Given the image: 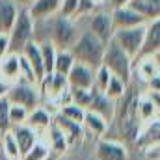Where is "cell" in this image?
Segmentation results:
<instances>
[{"label": "cell", "instance_id": "obj_1", "mask_svg": "<svg viewBox=\"0 0 160 160\" xmlns=\"http://www.w3.org/2000/svg\"><path fill=\"white\" fill-rule=\"evenodd\" d=\"M39 22H43L48 28L43 41H50L58 50H69L80 36V22L77 19H67V17H62V15H54V17L39 21Z\"/></svg>", "mask_w": 160, "mask_h": 160}, {"label": "cell", "instance_id": "obj_2", "mask_svg": "<svg viewBox=\"0 0 160 160\" xmlns=\"http://www.w3.org/2000/svg\"><path fill=\"white\" fill-rule=\"evenodd\" d=\"M138 91H132L130 86L125 93V97L121 99V106H118L116 110V118L118 119V128L119 132L130 142H136L140 130H142V121L138 118Z\"/></svg>", "mask_w": 160, "mask_h": 160}, {"label": "cell", "instance_id": "obj_3", "mask_svg": "<svg viewBox=\"0 0 160 160\" xmlns=\"http://www.w3.org/2000/svg\"><path fill=\"white\" fill-rule=\"evenodd\" d=\"M104 48L106 45L101 43L93 34H89L88 30H82L78 39L75 41V45L69 48L75 62L84 63L91 69H97L102 65V56H104Z\"/></svg>", "mask_w": 160, "mask_h": 160}, {"label": "cell", "instance_id": "obj_4", "mask_svg": "<svg viewBox=\"0 0 160 160\" xmlns=\"http://www.w3.org/2000/svg\"><path fill=\"white\" fill-rule=\"evenodd\" d=\"M102 65L110 71L112 77H118V78H121L125 84L130 86L132 77H134V73H132V60L121 50L114 41L106 43L104 56H102Z\"/></svg>", "mask_w": 160, "mask_h": 160}, {"label": "cell", "instance_id": "obj_5", "mask_svg": "<svg viewBox=\"0 0 160 160\" xmlns=\"http://www.w3.org/2000/svg\"><path fill=\"white\" fill-rule=\"evenodd\" d=\"M77 21L84 22V24H86L84 30H88L89 34H93L101 43L106 45V43L112 41V36H114L116 28H114L112 15H110V9H108V8H97V9L91 11L89 15L80 17Z\"/></svg>", "mask_w": 160, "mask_h": 160}, {"label": "cell", "instance_id": "obj_6", "mask_svg": "<svg viewBox=\"0 0 160 160\" xmlns=\"http://www.w3.org/2000/svg\"><path fill=\"white\" fill-rule=\"evenodd\" d=\"M34 39V21L28 15L26 9H19V15L15 19V24L11 26L9 34H8V45H9V52L13 54H21L22 48Z\"/></svg>", "mask_w": 160, "mask_h": 160}, {"label": "cell", "instance_id": "obj_7", "mask_svg": "<svg viewBox=\"0 0 160 160\" xmlns=\"http://www.w3.org/2000/svg\"><path fill=\"white\" fill-rule=\"evenodd\" d=\"M6 97L11 104L22 106L28 112L41 106V93L38 84H30V82H24V80H15L9 86V91H8Z\"/></svg>", "mask_w": 160, "mask_h": 160}, {"label": "cell", "instance_id": "obj_8", "mask_svg": "<svg viewBox=\"0 0 160 160\" xmlns=\"http://www.w3.org/2000/svg\"><path fill=\"white\" fill-rule=\"evenodd\" d=\"M143 34H145V24L134 26V28H123V30H116L114 32L112 41L130 60H134L138 56V52H140V47H142V41H143Z\"/></svg>", "mask_w": 160, "mask_h": 160}, {"label": "cell", "instance_id": "obj_9", "mask_svg": "<svg viewBox=\"0 0 160 160\" xmlns=\"http://www.w3.org/2000/svg\"><path fill=\"white\" fill-rule=\"evenodd\" d=\"M38 88H39V93H41V102L43 101H48L52 104H58V101L62 99V95L69 89L67 78L63 75H58V73L45 75L38 82Z\"/></svg>", "mask_w": 160, "mask_h": 160}, {"label": "cell", "instance_id": "obj_10", "mask_svg": "<svg viewBox=\"0 0 160 160\" xmlns=\"http://www.w3.org/2000/svg\"><path fill=\"white\" fill-rule=\"evenodd\" d=\"M160 52V19L149 21L145 24V34H143V41L140 47V52L134 60L140 58H149V56H157ZM132 60V62H134Z\"/></svg>", "mask_w": 160, "mask_h": 160}, {"label": "cell", "instance_id": "obj_11", "mask_svg": "<svg viewBox=\"0 0 160 160\" xmlns=\"http://www.w3.org/2000/svg\"><path fill=\"white\" fill-rule=\"evenodd\" d=\"M86 110H88V112H93V114H97V116H101L102 119L110 125V123L114 121V118H116L118 102L112 101V99H108L104 93L91 89V101H89V104H88Z\"/></svg>", "mask_w": 160, "mask_h": 160}, {"label": "cell", "instance_id": "obj_12", "mask_svg": "<svg viewBox=\"0 0 160 160\" xmlns=\"http://www.w3.org/2000/svg\"><path fill=\"white\" fill-rule=\"evenodd\" d=\"M97 160H128V149L123 142L101 138L95 145Z\"/></svg>", "mask_w": 160, "mask_h": 160}, {"label": "cell", "instance_id": "obj_13", "mask_svg": "<svg viewBox=\"0 0 160 160\" xmlns=\"http://www.w3.org/2000/svg\"><path fill=\"white\" fill-rule=\"evenodd\" d=\"M158 91H147V93H140L138 95V118L142 121V125L149 123L153 119H158Z\"/></svg>", "mask_w": 160, "mask_h": 160}, {"label": "cell", "instance_id": "obj_14", "mask_svg": "<svg viewBox=\"0 0 160 160\" xmlns=\"http://www.w3.org/2000/svg\"><path fill=\"white\" fill-rule=\"evenodd\" d=\"M52 123L62 130V134H63V138H65V142H67L69 147H77V145L82 143V140H84V132H86V130H84V127H82L80 123L65 119V118L60 116V114L52 116Z\"/></svg>", "mask_w": 160, "mask_h": 160}, {"label": "cell", "instance_id": "obj_15", "mask_svg": "<svg viewBox=\"0 0 160 160\" xmlns=\"http://www.w3.org/2000/svg\"><path fill=\"white\" fill-rule=\"evenodd\" d=\"M110 15H112V22H114V28L116 30H123V28H134V26H142V24H147L145 19L142 15H138L132 8L128 6H121L116 9H110Z\"/></svg>", "mask_w": 160, "mask_h": 160}, {"label": "cell", "instance_id": "obj_16", "mask_svg": "<svg viewBox=\"0 0 160 160\" xmlns=\"http://www.w3.org/2000/svg\"><path fill=\"white\" fill-rule=\"evenodd\" d=\"M67 86L69 88H82V89H91L93 88V78H95V69L75 62L71 71L67 73Z\"/></svg>", "mask_w": 160, "mask_h": 160}, {"label": "cell", "instance_id": "obj_17", "mask_svg": "<svg viewBox=\"0 0 160 160\" xmlns=\"http://www.w3.org/2000/svg\"><path fill=\"white\" fill-rule=\"evenodd\" d=\"M60 6H62V0H34L26 8V11L32 17V21L36 22V21H45V19L58 15Z\"/></svg>", "mask_w": 160, "mask_h": 160}, {"label": "cell", "instance_id": "obj_18", "mask_svg": "<svg viewBox=\"0 0 160 160\" xmlns=\"http://www.w3.org/2000/svg\"><path fill=\"white\" fill-rule=\"evenodd\" d=\"M9 132L13 134V138H15V142H17V147H19L21 157H22L26 151H30V149H32V145L39 140L38 132H36V130H32L28 125H17V127H11V128H9Z\"/></svg>", "mask_w": 160, "mask_h": 160}, {"label": "cell", "instance_id": "obj_19", "mask_svg": "<svg viewBox=\"0 0 160 160\" xmlns=\"http://www.w3.org/2000/svg\"><path fill=\"white\" fill-rule=\"evenodd\" d=\"M21 56L26 60V63L32 67V71H34V75H36V78L39 82L43 77H45V67H43V60H41V50H39V43L38 41H30L24 48H22V52H21Z\"/></svg>", "mask_w": 160, "mask_h": 160}, {"label": "cell", "instance_id": "obj_20", "mask_svg": "<svg viewBox=\"0 0 160 160\" xmlns=\"http://www.w3.org/2000/svg\"><path fill=\"white\" fill-rule=\"evenodd\" d=\"M19 9L21 8L15 4V0H0V34L2 36L9 34L19 15Z\"/></svg>", "mask_w": 160, "mask_h": 160}, {"label": "cell", "instance_id": "obj_21", "mask_svg": "<svg viewBox=\"0 0 160 160\" xmlns=\"http://www.w3.org/2000/svg\"><path fill=\"white\" fill-rule=\"evenodd\" d=\"M19 67H21V54L8 52L0 60V78L13 84L19 78Z\"/></svg>", "mask_w": 160, "mask_h": 160}, {"label": "cell", "instance_id": "obj_22", "mask_svg": "<svg viewBox=\"0 0 160 160\" xmlns=\"http://www.w3.org/2000/svg\"><path fill=\"white\" fill-rule=\"evenodd\" d=\"M24 125H28L32 130H36L38 134L39 132H45V130H48V127L52 125V114L47 110V108H43V106H38V108H34V110H30L28 112V118H26V123Z\"/></svg>", "mask_w": 160, "mask_h": 160}, {"label": "cell", "instance_id": "obj_23", "mask_svg": "<svg viewBox=\"0 0 160 160\" xmlns=\"http://www.w3.org/2000/svg\"><path fill=\"white\" fill-rule=\"evenodd\" d=\"M158 134H160V123L158 119H153L149 123H145V125H142V130L136 138V143L143 149L158 145Z\"/></svg>", "mask_w": 160, "mask_h": 160}, {"label": "cell", "instance_id": "obj_24", "mask_svg": "<svg viewBox=\"0 0 160 160\" xmlns=\"http://www.w3.org/2000/svg\"><path fill=\"white\" fill-rule=\"evenodd\" d=\"M82 127H84V130L91 132L93 136H104L110 125L102 119L101 116H97V114L86 110V116H84V121H82Z\"/></svg>", "mask_w": 160, "mask_h": 160}, {"label": "cell", "instance_id": "obj_25", "mask_svg": "<svg viewBox=\"0 0 160 160\" xmlns=\"http://www.w3.org/2000/svg\"><path fill=\"white\" fill-rule=\"evenodd\" d=\"M48 147H50V153H56V155H62V153H65L67 149H69V145H67V142H65V138H63V134H62V130L52 123L50 127H48Z\"/></svg>", "mask_w": 160, "mask_h": 160}, {"label": "cell", "instance_id": "obj_26", "mask_svg": "<svg viewBox=\"0 0 160 160\" xmlns=\"http://www.w3.org/2000/svg\"><path fill=\"white\" fill-rule=\"evenodd\" d=\"M73 63H75V58H73L71 50H56V58H54V69H52V73H58V75L67 77V73L71 71Z\"/></svg>", "mask_w": 160, "mask_h": 160}, {"label": "cell", "instance_id": "obj_27", "mask_svg": "<svg viewBox=\"0 0 160 160\" xmlns=\"http://www.w3.org/2000/svg\"><path fill=\"white\" fill-rule=\"evenodd\" d=\"M127 89H128V84H125V82H123L121 78H118V77H110L108 86H106V89H104L102 93H104L108 99H112V101L119 102L121 99L125 97Z\"/></svg>", "mask_w": 160, "mask_h": 160}, {"label": "cell", "instance_id": "obj_28", "mask_svg": "<svg viewBox=\"0 0 160 160\" xmlns=\"http://www.w3.org/2000/svg\"><path fill=\"white\" fill-rule=\"evenodd\" d=\"M0 143H2V153L8 160H21V153L17 147V142L13 138V134L8 130L0 136Z\"/></svg>", "mask_w": 160, "mask_h": 160}, {"label": "cell", "instance_id": "obj_29", "mask_svg": "<svg viewBox=\"0 0 160 160\" xmlns=\"http://www.w3.org/2000/svg\"><path fill=\"white\" fill-rule=\"evenodd\" d=\"M39 50H41V60H43V67H45V75L52 73L54 69V58H56V47L50 41H41L39 43Z\"/></svg>", "mask_w": 160, "mask_h": 160}, {"label": "cell", "instance_id": "obj_30", "mask_svg": "<svg viewBox=\"0 0 160 160\" xmlns=\"http://www.w3.org/2000/svg\"><path fill=\"white\" fill-rule=\"evenodd\" d=\"M48 157H50V147H48L45 142L38 140V142L32 145V149L26 151V153L21 157V160H47Z\"/></svg>", "mask_w": 160, "mask_h": 160}, {"label": "cell", "instance_id": "obj_31", "mask_svg": "<svg viewBox=\"0 0 160 160\" xmlns=\"http://www.w3.org/2000/svg\"><path fill=\"white\" fill-rule=\"evenodd\" d=\"M58 114H60V116H63L65 119L75 121V123H80V125H82L84 116H86V110H84V108H80L78 104H75V102H67V104H63V106L58 110Z\"/></svg>", "mask_w": 160, "mask_h": 160}, {"label": "cell", "instance_id": "obj_32", "mask_svg": "<svg viewBox=\"0 0 160 160\" xmlns=\"http://www.w3.org/2000/svg\"><path fill=\"white\" fill-rule=\"evenodd\" d=\"M69 97L71 102L78 104L80 108H88L89 101H91V89H82V88H69Z\"/></svg>", "mask_w": 160, "mask_h": 160}, {"label": "cell", "instance_id": "obj_33", "mask_svg": "<svg viewBox=\"0 0 160 160\" xmlns=\"http://www.w3.org/2000/svg\"><path fill=\"white\" fill-rule=\"evenodd\" d=\"M110 71L104 67V65H101V67H97L95 69V78H93V88L91 89H95V91H104L106 89V86H108V80H110Z\"/></svg>", "mask_w": 160, "mask_h": 160}, {"label": "cell", "instance_id": "obj_34", "mask_svg": "<svg viewBox=\"0 0 160 160\" xmlns=\"http://www.w3.org/2000/svg\"><path fill=\"white\" fill-rule=\"evenodd\" d=\"M26 118H28V110H26V108L9 102V125H11V127L24 125V123H26Z\"/></svg>", "mask_w": 160, "mask_h": 160}, {"label": "cell", "instance_id": "obj_35", "mask_svg": "<svg viewBox=\"0 0 160 160\" xmlns=\"http://www.w3.org/2000/svg\"><path fill=\"white\" fill-rule=\"evenodd\" d=\"M9 128H11V125H9V101H8V97H4V99H0V132L4 134Z\"/></svg>", "mask_w": 160, "mask_h": 160}, {"label": "cell", "instance_id": "obj_36", "mask_svg": "<svg viewBox=\"0 0 160 160\" xmlns=\"http://www.w3.org/2000/svg\"><path fill=\"white\" fill-rule=\"evenodd\" d=\"M77 11H78V0H62L60 13L58 15L67 17V19H75L77 17Z\"/></svg>", "mask_w": 160, "mask_h": 160}, {"label": "cell", "instance_id": "obj_37", "mask_svg": "<svg viewBox=\"0 0 160 160\" xmlns=\"http://www.w3.org/2000/svg\"><path fill=\"white\" fill-rule=\"evenodd\" d=\"M9 52V45H8V36H2L0 34V60Z\"/></svg>", "mask_w": 160, "mask_h": 160}, {"label": "cell", "instance_id": "obj_38", "mask_svg": "<svg viewBox=\"0 0 160 160\" xmlns=\"http://www.w3.org/2000/svg\"><path fill=\"white\" fill-rule=\"evenodd\" d=\"M130 0H106V8L108 9H116V8H121V6H127Z\"/></svg>", "mask_w": 160, "mask_h": 160}, {"label": "cell", "instance_id": "obj_39", "mask_svg": "<svg viewBox=\"0 0 160 160\" xmlns=\"http://www.w3.org/2000/svg\"><path fill=\"white\" fill-rule=\"evenodd\" d=\"M9 82H6V80H2L0 78V99H4L6 95H8V91H9Z\"/></svg>", "mask_w": 160, "mask_h": 160}, {"label": "cell", "instance_id": "obj_40", "mask_svg": "<svg viewBox=\"0 0 160 160\" xmlns=\"http://www.w3.org/2000/svg\"><path fill=\"white\" fill-rule=\"evenodd\" d=\"M32 2H34V0H15V4H17L19 8H22V9H26Z\"/></svg>", "mask_w": 160, "mask_h": 160}, {"label": "cell", "instance_id": "obj_41", "mask_svg": "<svg viewBox=\"0 0 160 160\" xmlns=\"http://www.w3.org/2000/svg\"><path fill=\"white\" fill-rule=\"evenodd\" d=\"M140 2H149V4H158L160 6V0H140Z\"/></svg>", "mask_w": 160, "mask_h": 160}, {"label": "cell", "instance_id": "obj_42", "mask_svg": "<svg viewBox=\"0 0 160 160\" xmlns=\"http://www.w3.org/2000/svg\"><path fill=\"white\" fill-rule=\"evenodd\" d=\"M0 136H2V132H0Z\"/></svg>", "mask_w": 160, "mask_h": 160}]
</instances>
